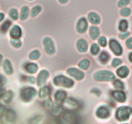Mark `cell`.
Instances as JSON below:
<instances>
[{
	"mask_svg": "<svg viewBox=\"0 0 132 124\" xmlns=\"http://www.w3.org/2000/svg\"><path fill=\"white\" fill-rule=\"evenodd\" d=\"M132 113V109L131 107L123 106L119 107L117 111L116 117L120 121H125L129 119V116Z\"/></svg>",
	"mask_w": 132,
	"mask_h": 124,
	"instance_id": "obj_1",
	"label": "cell"
},
{
	"mask_svg": "<svg viewBox=\"0 0 132 124\" xmlns=\"http://www.w3.org/2000/svg\"><path fill=\"white\" fill-rule=\"evenodd\" d=\"M54 83L56 85L62 86L64 87H71L74 84V82L72 79L63 76H58L54 79Z\"/></svg>",
	"mask_w": 132,
	"mask_h": 124,
	"instance_id": "obj_2",
	"label": "cell"
},
{
	"mask_svg": "<svg viewBox=\"0 0 132 124\" xmlns=\"http://www.w3.org/2000/svg\"><path fill=\"white\" fill-rule=\"evenodd\" d=\"M94 78L98 81H111L115 79V75L110 71L102 70L95 73Z\"/></svg>",
	"mask_w": 132,
	"mask_h": 124,
	"instance_id": "obj_3",
	"label": "cell"
},
{
	"mask_svg": "<svg viewBox=\"0 0 132 124\" xmlns=\"http://www.w3.org/2000/svg\"><path fill=\"white\" fill-rule=\"evenodd\" d=\"M36 94V91L32 87L23 88L21 91V98L25 102H29Z\"/></svg>",
	"mask_w": 132,
	"mask_h": 124,
	"instance_id": "obj_4",
	"label": "cell"
},
{
	"mask_svg": "<svg viewBox=\"0 0 132 124\" xmlns=\"http://www.w3.org/2000/svg\"><path fill=\"white\" fill-rule=\"evenodd\" d=\"M110 47L114 54L117 56H120L122 54V48L119 43L115 40H111L110 41Z\"/></svg>",
	"mask_w": 132,
	"mask_h": 124,
	"instance_id": "obj_5",
	"label": "cell"
},
{
	"mask_svg": "<svg viewBox=\"0 0 132 124\" xmlns=\"http://www.w3.org/2000/svg\"><path fill=\"white\" fill-rule=\"evenodd\" d=\"M44 45H45V49L47 52L49 54H54L55 52V47L53 41L51 39L49 38H46L44 40Z\"/></svg>",
	"mask_w": 132,
	"mask_h": 124,
	"instance_id": "obj_6",
	"label": "cell"
},
{
	"mask_svg": "<svg viewBox=\"0 0 132 124\" xmlns=\"http://www.w3.org/2000/svg\"><path fill=\"white\" fill-rule=\"evenodd\" d=\"M64 107L66 109L69 111H73V110L77 109L78 107V103L73 98H68L65 100L64 103Z\"/></svg>",
	"mask_w": 132,
	"mask_h": 124,
	"instance_id": "obj_7",
	"label": "cell"
},
{
	"mask_svg": "<svg viewBox=\"0 0 132 124\" xmlns=\"http://www.w3.org/2000/svg\"><path fill=\"white\" fill-rule=\"evenodd\" d=\"M68 73L71 76L73 77L75 79H82V78L84 76V74L82 73V71H80L78 69H75V68H71L68 70Z\"/></svg>",
	"mask_w": 132,
	"mask_h": 124,
	"instance_id": "obj_8",
	"label": "cell"
},
{
	"mask_svg": "<svg viewBox=\"0 0 132 124\" xmlns=\"http://www.w3.org/2000/svg\"><path fill=\"white\" fill-rule=\"evenodd\" d=\"M49 73L47 70H42L40 74H38V86H42L45 84V83L49 78Z\"/></svg>",
	"mask_w": 132,
	"mask_h": 124,
	"instance_id": "obj_9",
	"label": "cell"
},
{
	"mask_svg": "<svg viewBox=\"0 0 132 124\" xmlns=\"http://www.w3.org/2000/svg\"><path fill=\"white\" fill-rule=\"evenodd\" d=\"M77 30L80 33L86 32L87 29V22L86 19L84 17H82V18L80 19L78 23H77Z\"/></svg>",
	"mask_w": 132,
	"mask_h": 124,
	"instance_id": "obj_10",
	"label": "cell"
},
{
	"mask_svg": "<svg viewBox=\"0 0 132 124\" xmlns=\"http://www.w3.org/2000/svg\"><path fill=\"white\" fill-rule=\"evenodd\" d=\"M110 115V111L107 108L101 107L98 109L96 111V116L100 118H106Z\"/></svg>",
	"mask_w": 132,
	"mask_h": 124,
	"instance_id": "obj_11",
	"label": "cell"
},
{
	"mask_svg": "<svg viewBox=\"0 0 132 124\" xmlns=\"http://www.w3.org/2000/svg\"><path fill=\"white\" fill-rule=\"evenodd\" d=\"M10 34L11 36L13 38H19L21 37V29L18 25H14L13 27L11 29L10 31Z\"/></svg>",
	"mask_w": 132,
	"mask_h": 124,
	"instance_id": "obj_12",
	"label": "cell"
},
{
	"mask_svg": "<svg viewBox=\"0 0 132 124\" xmlns=\"http://www.w3.org/2000/svg\"><path fill=\"white\" fill-rule=\"evenodd\" d=\"M113 96L115 98V100L118 101V102H125L126 99V94H124V92H122V91H114L112 94Z\"/></svg>",
	"mask_w": 132,
	"mask_h": 124,
	"instance_id": "obj_13",
	"label": "cell"
},
{
	"mask_svg": "<svg viewBox=\"0 0 132 124\" xmlns=\"http://www.w3.org/2000/svg\"><path fill=\"white\" fill-rule=\"evenodd\" d=\"M117 74L120 78H126L129 74V69L126 66H122L117 70Z\"/></svg>",
	"mask_w": 132,
	"mask_h": 124,
	"instance_id": "obj_14",
	"label": "cell"
},
{
	"mask_svg": "<svg viewBox=\"0 0 132 124\" xmlns=\"http://www.w3.org/2000/svg\"><path fill=\"white\" fill-rule=\"evenodd\" d=\"M54 97H55V99L57 102H62L65 100L66 98V92L62 91H57L56 92L55 95H54Z\"/></svg>",
	"mask_w": 132,
	"mask_h": 124,
	"instance_id": "obj_15",
	"label": "cell"
},
{
	"mask_svg": "<svg viewBox=\"0 0 132 124\" xmlns=\"http://www.w3.org/2000/svg\"><path fill=\"white\" fill-rule=\"evenodd\" d=\"M3 69H4L5 72L7 73V74H11L13 72V70H12V65L11 64V62L9 60L6 59V60L4 61L3 62Z\"/></svg>",
	"mask_w": 132,
	"mask_h": 124,
	"instance_id": "obj_16",
	"label": "cell"
},
{
	"mask_svg": "<svg viewBox=\"0 0 132 124\" xmlns=\"http://www.w3.org/2000/svg\"><path fill=\"white\" fill-rule=\"evenodd\" d=\"M77 47L80 52H86L87 50V43L86 40H80L77 43Z\"/></svg>",
	"mask_w": 132,
	"mask_h": 124,
	"instance_id": "obj_17",
	"label": "cell"
},
{
	"mask_svg": "<svg viewBox=\"0 0 132 124\" xmlns=\"http://www.w3.org/2000/svg\"><path fill=\"white\" fill-rule=\"evenodd\" d=\"M89 32L91 38L94 40L97 39V38L99 36V34H100V31H99L98 28L95 26H92L90 28Z\"/></svg>",
	"mask_w": 132,
	"mask_h": 124,
	"instance_id": "obj_18",
	"label": "cell"
},
{
	"mask_svg": "<svg viewBox=\"0 0 132 124\" xmlns=\"http://www.w3.org/2000/svg\"><path fill=\"white\" fill-rule=\"evenodd\" d=\"M89 20L93 24H98L101 21V19H100L98 15L96 14L95 12H91L89 14Z\"/></svg>",
	"mask_w": 132,
	"mask_h": 124,
	"instance_id": "obj_19",
	"label": "cell"
},
{
	"mask_svg": "<svg viewBox=\"0 0 132 124\" xmlns=\"http://www.w3.org/2000/svg\"><path fill=\"white\" fill-rule=\"evenodd\" d=\"M25 69H26L27 71L29 73H35L38 70V66L36 64H32V63H30V64H27L26 66H25Z\"/></svg>",
	"mask_w": 132,
	"mask_h": 124,
	"instance_id": "obj_20",
	"label": "cell"
},
{
	"mask_svg": "<svg viewBox=\"0 0 132 124\" xmlns=\"http://www.w3.org/2000/svg\"><path fill=\"white\" fill-rule=\"evenodd\" d=\"M50 89L48 87H43L40 91V97L41 98H47L50 94Z\"/></svg>",
	"mask_w": 132,
	"mask_h": 124,
	"instance_id": "obj_21",
	"label": "cell"
},
{
	"mask_svg": "<svg viewBox=\"0 0 132 124\" xmlns=\"http://www.w3.org/2000/svg\"><path fill=\"white\" fill-rule=\"evenodd\" d=\"M128 27V23L126 20H122L120 21V23H119V29L120 31H122V32H124V31H126V30H127Z\"/></svg>",
	"mask_w": 132,
	"mask_h": 124,
	"instance_id": "obj_22",
	"label": "cell"
},
{
	"mask_svg": "<svg viewBox=\"0 0 132 124\" xmlns=\"http://www.w3.org/2000/svg\"><path fill=\"white\" fill-rule=\"evenodd\" d=\"M29 7H27V6H25V7H23L22 10H21V15H20V17H21V20H25L28 17V16H29Z\"/></svg>",
	"mask_w": 132,
	"mask_h": 124,
	"instance_id": "obj_23",
	"label": "cell"
},
{
	"mask_svg": "<svg viewBox=\"0 0 132 124\" xmlns=\"http://www.w3.org/2000/svg\"><path fill=\"white\" fill-rule=\"evenodd\" d=\"M109 58H110L109 54L107 52H102V53L100 56V60L102 61V63H104V64L106 63L108 61Z\"/></svg>",
	"mask_w": 132,
	"mask_h": 124,
	"instance_id": "obj_24",
	"label": "cell"
},
{
	"mask_svg": "<svg viewBox=\"0 0 132 124\" xmlns=\"http://www.w3.org/2000/svg\"><path fill=\"white\" fill-rule=\"evenodd\" d=\"M89 65V61L88 59H84L79 64V67L82 69H87Z\"/></svg>",
	"mask_w": 132,
	"mask_h": 124,
	"instance_id": "obj_25",
	"label": "cell"
},
{
	"mask_svg": "<svg viewBox=\"0 0 132 124\" xmlns=\"http://www.w3.org/2000/svg\"><path fill=\"white\" fill-rule=\"evenodd\" d=\"M99 51H100V47H99L97 44L94 43L91 45V52L93 54L96 55V54H97L99 52Z\"/></svg>",
	"mask_w": 132,
	"mask_h": 124,
	"instance_id": "obj_26",
	"label": "cell"
},
{
	"mask_svg": "<svg viewBox=\"0 0 132 124\" xmlns=\"http://www.w3.org/2000/svg\"><path fill=\"white\" fill-rule=\"evenodd\" d=\"M42 11V8L40 6H36L32 8L31 11V16H35L37 14H38Z\"/></svg>",
	"mask_w": 132,
	"mask_h": 124,
	"instance_id": "obj_27",
	"label": "cell"
},
{
	"mask_svg": "<svg viewBox=\"0 0 132 124\" xmlns=\"http://www.w3.org/2000/svg\"><path fill=\"white\" fill-rule=\"evenodd\" d=\"M11 21L7 20V21H6L2 25V28H1V30H2L3 32H5V31H7V30H8V29L9 28V26H11Z\"/></svg>",
	"mask_w": 132,
	"mask_h": 124,
	"instance_id": "obj_28",
	"label": "cell"
},
{
	"mask_svg": "<svg viewBox=\"0 0 132 124\" xmlns=\"http://www.w3.org/2000/svg\"><path fill=\"white\" fill-rule=\"evenodd\" d=\"M9 14L10 16L14 20H16L18 17V11L16 9L11 10L9 12Z\"/></svg>",
	"mask_w": 132,
	"mask_h": 124,
	"instance_id": "obj_29",
	"label": "cell"
},
{
	"mask_svg": "<svg viewBox=\"0 0 132 124\" xmlns=\"http://www.w3.org/2000/svg\"><path fill=\"white\" fill-rule=\"evenodd\" d=\"M40 52L38 50H34L30 54V58L32 59H36L40 57Z\"/></svg>",
	"mask_w": 132,
	"mask_h": 124,
	"instance_id": "obj_30",
	"label": "cell"
},
{
	"mask_svg": "<svg viewBox=\"0 0 132 124\" xmlns=\"http://www.w3.org/2000/svg\"><path fill=\"white\" fill-rule=\"evenodd\" d=\"M11 43L12 44L13 46H14L15 47H20L21 45V42L20 41V40H18V38H14L11 40Z\"/></svg>",
	"mask_w": 132,
	"mask_h": 124,
	"instance_id": "obj_31",
	"label": "cell"
},
{
	"mask_svg": "<svg viewBox=\"0 0 132 124\" xmlns=\"http://www.w3.org/2000/svg\"><path fill=\"white\" fill-rule=\"evenodd\" d=\"M113 85L115 86L116 88H124V84H123L122 82L120 80H115V82H113Z\"/></svg>",
	"mask_w": 132,
	"mask_h": 124,
	"instance_id": "obj_32",
	"label": "cell"
},
{
	"mask_svg": "<svg viewBox=\"0 0 132 124\" xmlns=\"http://www.w3.org/2000/svg\"><path fill=\"white\" fill-rule=\"evenodd\" d=\"M130 12L131 11L129 8H124L120 11V13L123 16H128L130 14Z\"/></svg>",
	"mask_w": 132,
	"mask_h": 124,
	"instance_id": "obj_33",
	"label": "cell"
},
{
	"mask_svg": "<svg viewBox=\"0 0 132 124\" xmlns=\"http://www.w3.org/2000/svg\"><path fill=\"white\" fill-rule=\"evenodd\" d=\"M130 2V0H120L119 2V7H123L128 5Z\"/></svg>",
	"mask_w": 132,
	"mask_h": 124,
	"instance_id": "obj_34",
	"label": "cell"
},
{
	"mask_svg": "<svg viewBox=\"0 0 132 124\" xmlns=\"http://www.w3.org/2000/svg\"><path fill=\"white\" fill-rule=\"evenodd\" d=\"M121 63L122 61L120 59H119V58H115V59H113V60L112 61V65L113 66L116 67H118L119 65H120L121 64Z\"/></svg>",
	"mask_w": 132,
	"mask_h": 124,
	"instance_id": "obj_35",
	"label": "cell"
},
{
	"mask_svg": "<svg viewBox=\"0 0 132 124\" xmlns=\"http://www.w3.org/2000/svg\"><path fill=\"white\" fill-rule=\"evenodd\" d=\"M98 42L100 45L102 47H106V44H107V41H106V39L104 37H101L99 39Z\"/></svg>",
	"mask_w": 132,
	"mask_h": 124,
	"instance_id": "obj_36",
	"label": "cell"
},
{
	"mask_svg": "<svg viewBox=\"0 0 132 124\" xmlns=\"http://www.w3.org/2000/svg\"><path fill=\"white\" fill-rule=\"evenodd\" d=\"M45 106L47 109H52V107H53V102H52L51 100H47L45 102Z\"/></svg>",
	"mask_w": 132,
	"mask_h": 124,
	"instance_id": "obj_37",
	"label": "cell"
},
{
	"mask_svg": "<svg viewBox=\"0 0 132 124\" xmlns=\"http://www.w3.org/2000/svg\"><path fill=\"white\" fill-rule=\"evenodd\" d=\"M129 33L128 32H126V31H124V32H122L120 34V38L122 39H125L128 36H129Z\"/></svg>",
	"mask_w": 132,
	"mask_h": 124,
	"instance_id": "obj_38",
	"label": "cell"
},
{
	"mask_svg": "<svg viewBox=\"0 0 132 124\" xmlns=\"http://www.w3.org/2000/svg\"><path fill=\"white\" fill-rule=\"evenodd\" d=\"M126 45L128 47V48L132 49V38H130L127 40Z\"/></svg>",
	"mask_w": 132,
	"mask_h": 124,
	"instance_id": "obj_39",
	"label": "cell"
},
{
	"mask_svg": "<svg viewBox=\"0 0 132 124\" xmlns=\"http://www.w3.org/2000/svg\"><path fill=\"white\" fill-rule=\"evenodd\" d=\"M53 112H54V114H60L61 112H62V108L60 107H57L56 108H54V109L53 110Z\"/></svg>",
	"mask_w": 132,
	"mask_h": 124,
	"instance_id": "obj_40",
	"label": "cell"
},
{
	"mask_svg": "<svg viewBox=\"0 0 132 124\" xmlns=\"http://www.w3.org/2000/svg\"><path fill=\"white\" fill-rule=\"evenodd\" d=\"M27 81L31 83H34L35 82V79L34 77H27Z\"/></svg>",
	"mask_w": 132,
	"mask_h": 124,
	"instance_id": "obj_41",
	"label": "cell"
},
{
	"mask_svg": "<svg viewBox=\"0 0 132 124\" xmlns=\"http://www.w3.org/2000/svg\"><path fill=\"white\" fill-rule=\"evenodd\" d=\"M4 78H3L2 76L0 75V86H2L3 84H4Z\"/></svg>",
	"mask_w": 132,
	"mask_h": 124,
	"instance_id": "obj_42",
	"label": "cell"
},
{
	"mask_svg": "<svg viewBox=\"0 0 132 124\" xmlns=\"http://www.w3.org/2000/svg\"><path fill=\"white\" fill-rule=\"evenodd\" d=\"M5 94V90L3 88H0V98L3 97V96Z\"/></svg>",
	"mask_w": 132,
	"mask_h": 124,
	"instance_id": "obj_43",
	"label": "cell"
},
{
	"mask_svg": "<svg viewBox=\"0 0 132 124\" xmlns=\"http://www.w3.org/2000/svg\"><path fill=\"white\" fill-rule=\"evenodd\" d=\"M5 17V15L3 14V13H0V21H2V20L4 19Z\"/></svg>",
	"mask_w": 132,
	"mask_h": 124,
	"instance_id": "obj_44",
	"label": "cell"
},
{
	"mask_svg": "<svg viewBox=\"0 0 132 124\" xmlns=\"http://www.w3.org/2000/svg\"><path fill=\"white\" fill-rule=\"evenodd\" d=\"M68 0H59V2L62 3H65L68 2Z\"/></svg>",
	"mask_w": 132,
	"mask_h": 124,
	"instance_id": "obj_45",
	"label": "cell"
},
{
	"mask_svg": "<svg viewBox=\"0 0 132 124\" xmlns=\"http://www.w3.org/2000/svg\"><path fill=\"white\" fill-rule=\"evenodd\" d=\"M129 61H130L132 62V52L129 54Z\"/></svg>",
	"mask_w": 132,
	"mask_h": 124,
	"instance_id": "obj_46",
	"label": "cell"
},
{
	"mask_svg": "<svg viewBox=\"0 0 132 124\" xmlns=\"http://www.w3.org/2000/svg\"><path fill=\"white\" fill-rule=\"evenodd\" d=\"M2 56L0 55V64H1V62H2Z\"/></svg>",
	"mask_w": 132,
	"mask_h": 124,
	"instance_id": "obj_47",
	"label": "cell"
}]
</instances>
